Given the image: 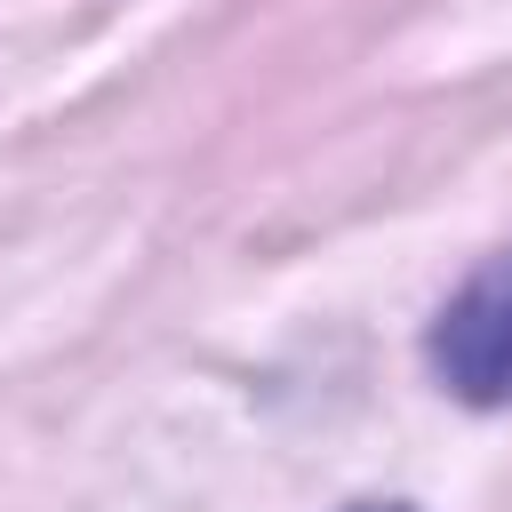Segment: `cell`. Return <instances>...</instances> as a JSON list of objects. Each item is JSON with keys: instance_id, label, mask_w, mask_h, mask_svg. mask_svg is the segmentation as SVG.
<instances>
[{"instance_id": "1", "label": "cell", "mask_w": 512, "mask_h": 512, "mask_svg": "<svg viewBox=\"0 0 512 512\" xmlns=\"http://www.w3.org/2000/svg\"><path fill=\"white\" fill-rule=\"evenodd\" d=\"M432 368L472 408L512 400V248L448 296V312L432 320Z\"/></svg>"}, {"instance_id": "2", "label": "cell", "mask_w": 512, "mask_h": 512, "mask_svg": "<svg viewBox=\"0 0 512 512\" xmlns=\"http://www.w3.org/2000/svg\"><path fill=\"white\" fill-rule=\"evenodd\" d=\"M352 512H408V504H352Z\"/></svg>"}]
</instances>
